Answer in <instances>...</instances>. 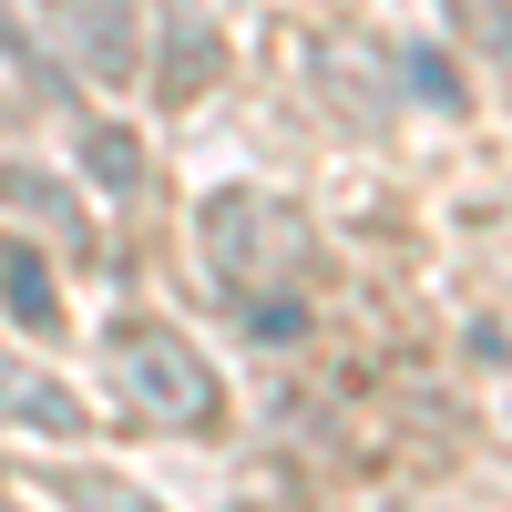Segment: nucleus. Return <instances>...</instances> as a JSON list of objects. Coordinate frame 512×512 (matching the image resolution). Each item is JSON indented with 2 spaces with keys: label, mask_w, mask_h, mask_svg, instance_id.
Here are the masks:
<instances>
[{
  "label": "nucleus",
  "mask_w": 512,
  "mask_h": 512,
  "mask_svg": "<svg viewBox=\"0 0 512 512\" xmlns=\"http://www.w3.org/2000/svg\"><path fill=\"white\" fill-rule=\"evenodd\" d=\"M123 349V379H134V400L154 410V420H175V431H216V369H205L185 338H164V328H123L113 338Z\"/></svg>",
  "instance_id": "nucleus-1"
},
{
  "label": "nucleus",
  "mask_w": 512,
  "mask_h": 512,
  "mask_svg": "<svg viewBox=\"0 0 512 512\" xmlns=\"http://www.w3.org/2000/svg\"><path fill=\"white\" fill-rule=\"evenodd\" d=\"M0 410H11V420H31V431H82L72 390H52V379H41V369H21V359H0Z\"/></svg>",
  "instance_id": "nucleus-2"
},
{
  "label": "nucleus",
  "mask_w": 512,
  "mask_h": 512,
  "mask_svg": "<svg viewBox=\"0 0 512 512\" xmlns=\"http://www.w3.org/2000/svg\"><path fill=\"white\" fill-rule=\"evenodd\" d=\"M0 297H11V308H21L31 328H52V277H41L31 256H11V267H0Z\"/></svg>",
  "instance_id": "nucleus-3"
}]
</instances>
